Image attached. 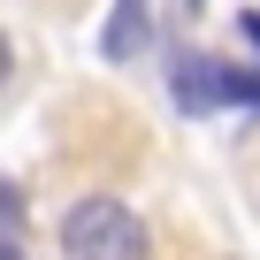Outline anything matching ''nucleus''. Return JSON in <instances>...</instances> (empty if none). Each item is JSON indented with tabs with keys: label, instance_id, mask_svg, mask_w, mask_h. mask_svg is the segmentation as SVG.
I'll use <instances>...</instances> for the list:
<instances>
[{
	"label": "nucleus",
	"instance_id": "0eeeda50",
	"mask_svg": "<svg viewBox=\"0 0 260 260\" xmlns=\"http://www.w3.org/2000/svg\"><path fill=\"white\" fill-rule=\"evenodd\" d=\"M0 260H23V252H16V237H0Z\"/></svg>",
	"mask_w": 260,
	"mask_h": 260
},
{
	"label": "nucleus",
	"instance_id": "f257e3e1",
	"mask_svg": "<svg viewBox=\"0 0 260 260\" xmlns=\"http://www.w3.org/2000/svg\"><path fill=\"white\" fill-rule=\"evenodd\" d=\"M61 252L69 260H146V222L122 199H77L61 214Z\"/></svg>",
	"mask_w": 260,
	"mask_h": 260
},
{
	"label": "nucleus",
	"instance_id": "7ed1b4c3",
	"mask_svg": "<svg viewBox=\"0 0 260 260\" xmlns=\"http://www.w3.org/2000/svg\"><path fill=\"white\" fill-rule=\"evenodd\" d=\"M138 39H146V0H115V16H107V31H100V54H107V61H130Z\"/></svg>",
	"mask_w": 260,
	"mask_h": 260
},
{
	"label": "nucleus",
	"instance_id": "20e7f679",
	"mask_svg": "<svg viewBox=\"0 0 260 260\" xmlns=\"http://www.w3.org/2000/svg\"><path fill=\"white\" fill-rule=\"evenodd\" d=\"M260 107V77L252 69H230V61H214V107Z\"/></svg>",
	"mask_w": 260,
	"mask_h": 260
},
{
	"label": "nucleus",
	"instance_id": "423d86ee",
	"mask_svg": "<svg viewBox=\"0 0 260 260\" xmlns=\"http://www.w3.org/2000/svg\"><path fill=\"white\" fill-rule=\"evenodd\" d=\"M8 69H16V54H8V39H0V84H8Z\"/></svg>",
	"mask_w": 260,
	"mask_h": 260
},
{
	"label": "nucleus",
	"instance_id": "f03ea898",
	"mask_svg": "<svg viewBox=\"0 0 260 260\" xmlns=\"http://www.w3.org/2000/svg\"><path fill=\"white\" fill-rule=\"evenodd\" d=\"M169 77H176V107H184V115H214V54L176 46V54H169Z\"/></svg>",
	"mask_w": 260,
	"mask_h": 260
},
{
	"label": "nucleus",
	"instance_id": "6e6552de",
	"mask_svg": "<svg viewBox=\"0 0 260 260\" xmlns=\"http://www.w3.org/2000/svg\"><path fill=\"white\" fill-rule=\"evenodd\" d=\"M184 8H207V0H184Z\"/></svg>",
	"mask_w": 260,
	"mask_h": 260
},
{
	"label": "nucleus",
	"instance_id": "39448f33",
	"mask_svg": "<svg viewBox=\"0 0 260 260\" xmlns=\"http://www.w3.org/2000/svg\"><path fill=\"white\" fill-rule=\"evenodd\" d=\"M237 31H245V39L260 46V8H245V16H237Z\"/></svg>",
	"mask_w": 260,
	"mask_h": 260
}]
</instances>
